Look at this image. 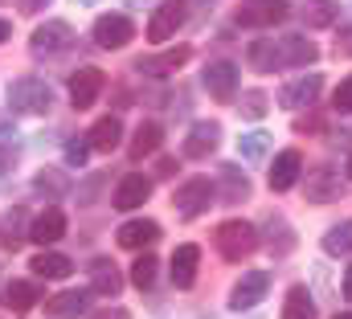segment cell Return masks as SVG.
<instances>
[{"instance_id":"ee69618b","label":"cell","mask_w":352,"mask_h":319,"mask_svg":"<svg viewBox=\"0 0 352 319\" xmlns=\"http://www.w3.org/2000/svg\"><path fill=\"white\" fill-rule=\"evenodd\" d=\"M336 50H340V54H352V37H344V41H336Z\"/></svg>"},{"instance_id":"d4e9b609","label":"cell","mask_w":352,"mask_h":319,"mask_svg":"<svg viewBox=\"0 0 352 319\" xmlns=\"http://www.w3.org/2000/svg\"><path fill=\"white\" fill-rule=\"evenodd\" d=\"M119 140H123V123H119L115 115H102V119L90 127V144H94V152H115Z\"/></svg>"},{"instance_id":"5b68a950","label":"cell","mask_w":352,"mask_h":319,"mask_svg":"<svg viewBox=\"0 0 352 319\" xmlns=\"http://www.w3.org/2000/svg\"><path fill=\"white\" fill-rule=\"evenodd\" d=\"M266 291H270V274H266V270H250V274H242V278L234 283L230 307H234V311H250V307H258L266 299Z\"/></svg>"},{"instance_id":"6da1fadb","label":"cell","mask_w":352,"mask_h":319,"mask_svg":"<svg viewBox=\"0 0 352 319\" xmlns=\"http://www.w3.org/2000/svg\"><path fill=\"white\" fill-rule=\"evenodd\" d=\"M213 245H217V254H221L226 262H242V258H250V254L258 250V230H254L250 221L230 217V221H221V226L213 230Z\"/></svg>"},{"instance_id":"e575fe53","label":"cell","mask_w":352,"mask_h":319,"mask_svg":"<svg viewBox=\"0 0 352 319\" xmlns=\"http://www.w3.org/2000/svg\"><path fill=\"white\" fill-rule=\"evenodd\" d=\"M324 250L328 254H352V221H340L324 234Z\"/></svg>"},{"instance_id":"ffe728a7","label":"cell","mask_w":352,"mask_h":319,"mask_svg":"<svg viewBox=\"0 0 352 319\" xmlns=\"http://www.w3.org/2000/svg\"><path fill=\"white\" fill-rule=\"evenodd\" d=\"M156 238H160V221H152V217L119 226V245L123 250H144V245H152Z\"/></svg>"},{"instance_id":"603a6c76","label":"cell","mask_w":352,"mask_h":319,"mask_svg":"<svg viewBox=\"0 0 352 319\" xmlns=\"http://www.w3.org/2000/svg\"><path fill=\"white\" fill-rule=\"evenodd\" d=\"M29 230H33L29 213H25L21 205H12V209L4 213V230H0V245H4V250H16L21 241L29 238Z\"/></svg>"},{"instance_id":"7402d4cb","label":"cell","mask_w":352,"mask_h":319,"mask_svg":"<svg viewBox=\"0 0 352 319\" xmlns=\"http://www.w3.org/2000/svg\"><path fill=\"white\" fill-rule=\"evenodd\" d=\"M90 291L94 295H119L123 291V274L115 270V262H107V258L90 262Z\"/></svg>"},{"instance_id":"836d02e7","label":"cell","mask_w":352,"mask_h":319,"mask_svg":"<svg viewBox=\"0 0 352 319\" xmlns=\"http://www.w3.org/2000/svg\"><path fill=\"white\" fill-rule=\"evenodd\" d=\"M33 188H37V192H54V197H66V192H70V180H66V172H58V168H45V172H37Z\"/></svg>"},{"instance_id":"30bf717a","label":"cell","mask_w":352,"mask_h":319,"mask_svg":"<svg viewBox=\"0 0 352 319\" xmlns=\"http://www.w3.org/2000/svg\"><path fill=\"white\" fill-rule=\"evenodd\" d=\"M336 197H344L340 172H336L332 164H320V168H311V172H307V201H316V205H328V201H336Z\"/></svg>"},{"instance_id":"83f0119b","label":"cell","mask_w":352,"mask_h":319,"mask_svg":"<svg viewBox=\"0 0 352 319\" xmlns=\"http://www.w3.org/2000/svg\"><path fill=\"white\" fill-rule=\"evenodd\" d=\"M87 307H90V295H87V291H62L58 299H50V303H45V316L66 319V316H82Z\"/></svg>"},{"instance_id":"cb8c5ba5","label":"cell","mask_w":352,"mask_h":319,"mask_svg":"<svg viewBox=\"0 0 352 319\" xmlns=\"http://www.w3.org/2000/svg\"><path fill=\"white\" fill-rule=\"evenodd\" d=\"M160 144H164V127L148 119V123H140V127H135V135H131V148H127V152H131V160H144V156H152Z\"/></svg>"},{"instance_id":"3957f363","label":"cell","mask_w":352,"mask_h":319,"mask_svg":"<svg viewBox=\"0 0 352 319\" xmlns=\"http://www.w3.org/2000/svg\"><path fill=\"white\" fill-rule=\"evenodd\" d=\"M213 197H217V184L209 180V176H188L180 188H176V213L184 217V221H192V217H201L209 205H213Z\"/></svg>"},{"instance_id":"7a4b0ae2","label":"cell","mask_w":352,"mask_h":319,"mask_svg":"<svg viewBox=\"0 0 352 319\" xmlns=\"http://www.w3.org/2000/svg\"><path fill=\"white\" fill-rule=\"evenodd\" d=\"M50 107H54L50 82L16 78L12 86H8V111H16V115H50Z\"/></svg>"},{"instance_id":"7dc6e473","label":"cell","mask_w":352,"mask_h":319,"mask_svg":"<svg viewBox=\"0 0 352 319\" xmlns=\"http://www.w3.org/2000/svg\"><path fill=\"white\" fill-rule=\"evenodd\" d=\"M74 4H94V0H74Z\"/></svg>"},{"instance_id":"ba28073f","label":"cell","mask_w":352,"mask_h":319,"mask_svg":"<svg viewBox=\"0 0 352 319\" xmlns=\"http://www.w3.org/2000/svg\"><path fill=\"white\" fill-rule=\"evenodd\" d=\"M102 86H107V74H102L98 66H82V70L70 78V107H74V111H90L94 98L102 94Z\"/></svg>"},{"instance_id":"4fadbf2b","label":"cell","mask_w":352,"mask_h":319,"mask_svg":"<svg viewBox=\"0 0 352 319\" xmlns=\"http://www.w3.org/2000/svg\"><path fill=\"white\" fill-rule=\"evenodd\" d=\"M201 82H205V90H209L217 102H230V98L238 94V66H234V62H209L205 74H201Z\"/></svg>"},{"instance_id":"8992f818","label":"cell","mask_w":352,"mask_h":319,"mask_svg":"<svg viewBox=\"0 0 352 319\" xmlns=\"http://www.w3.org/2000/svg\"><path fill=\"white\" fill-rule=\"evenodd\" d=\"M184 16H188L184 0H164V4L152 12V21H148V41H152V45H164L176 29L184 25Z\"/></svg>"},{"instance_id":"4dcf8cb0","label":"cell","mask_w":352,"mask_h":319,"mask_svg":"<svg viewBox=\"0 0 352 319\" xmlns=\"http://www.w3.org/2000/svg\"><path fill=\"white\" fill-rule=\"evenodd\" d=\"M246 58H250V66L258 70V74H270V70H278V45L263 37V41H254L250 50H246Z\"/></svg>"},{"instance_id":"484cf974","label":"cell","mask_w":352,"mask_h":319,"mask_svg":"<svg viewBox=\"0 0 352 319\" xmlns=\"http://www.w3.org/2000/svg\"><path fill=\"white\" fill-rule=\"evenodd\" d=\"M250 197V180L246 172H238V164H221V201L226 205H238Z\"/></svg>"},{"instance_id":"f35d334b","label":"cell","mask_w":352,"mask_h":319,"mask_svg":"<svg viewBox=\"0 0 352 319\" xmlns=\"http://www.w3.org/2000/svg\"><path fill=\"white\" fill-rule=\"evenodd\" d=\"M295 131H299V135H316V131H324V119H320V115H307V119L295 123Z\"/></svg>"},{"instance_id":"9c48e42d","label":"cell","mask_w":352,"mask_h":319,"mask_svg":"<svg viewBox=\"0 0 352 319\" xmlns=\"http://www.w3.org/2000/svg\"><path fill=\"white\" fill-rule=\"evenodd\" d=\"M274 45H278V70H287V66H311L320 58V45L311 37H303V33H287Z\"/></svg>"},{"instance_id":"1f68e13d","label":"cell","mask_w":352,"mask_h":319,"mask_svg":"<svg viewBox=\"0 0 352 319\" xmlns=\"http://www.w3.org/2000/svg\"><path fill=\"white\" fill-rule=\"evenodd\" d=\"M238 152H242L246 164H263L266 152H270V131H246L238 140Z\"/></svg>"},{"instance_id":"8d00e7d4","label":"cell","mask_w":352,"mask_h":319,"mask_svg":"<svg viewBox=\"0 0 352 319\" xmlns=\"http://www.w3.org/2000/svg\"><path fill=\"white\" fill-rule=\"evenodd\" d=\"M90 148H94L90 140H70V144H66V164H70V168H82L87 156H90Z\"/></svg>"},{"instance_id":"ac0fdd59","label":"cell","mask_w":352,"mask_h":319,"mask_svg":"<svg viewBox=\"0 0 352 319\" xmlns=\"http://www.w3.org/2000/svg\"><path fill=\"white\" fill-rule=\"evenodd\" d=\"M217 144H221V127H217V123H197V127L184 135V156L205 160L209 152H217Z\"/></svg>"},{"instance_id":"ab89813d","label":"cell","mask_w":352,"mask_h":319,"mask_svg":"<svg viewBox=\"0 0 352 319\" xmlns=\"http://www.w3.org/2000/svg\"><path fill=\"white\" fill-rule=\"evenodd\" d=\"M90 319H131V311L127 307H102V311H94Z\"/></svg>"},{"instance_id":"44dd1931","label":"cell","mask_w":352,"mask_h":319,"mask_svg":"<svg viewBox=\"0 0 352 319\" xmlns=\"http://www.w3.org/2000/svg\"><path fill=\"white\" fill-rule=\"evenodd\" d=\"M37 287L33 283H25V278H12V283H4V291H0V307H8V311H29V307H37Z\"/></svg>"},{"instance_id":"bcb514c9","label":"cell","mask_w":352,"mask_h":319,"mask_svg":"<svg viewBox=\"0 0 352 319\" xmlns=\"http://www.w3.org/2000/svg\"><path fill=\"white\" fill-rule=\"evenodd\" d=\"M349 180H352V156H349Z\"/></svg>"},{"instance_id":"60d3db41","label":"cell","mask_w":352,"mask_h":319,"mask_svg":"<svg viewBox=\"0 0 352 319\" xmlns=\"http://www.w3.org/2000/svg\"><path fill=\"white\" fill-rule=\"evenodd\" d=\"M45 4H50V0H21V12H29V16H33V12H41Z\"/></svg>"},{"instance_id":"2e32d148","label":"cell","mask_w":352,"mask_h":319,"mask_svg":"<svg viewBox=\"0 0 352 319\" xmlns=\"http://www.w3.org/2000/svg\"><path fill=\"white\" fill-rule=\"evenodd\" d=\"M299 168H303V156H299L295 148L278 152V156H274V164H270V188H274V192H287V188H295V180H299Z\"/></svg>"},{"instance_id":"74e56055","label":"cell","mask_w":352,"mask_h":319,"mask_svg":"<svg viewBox=\"0 0 352 319\" xmlns=\"http://www.w3.org/2000/svg\"><path fill=\"white\" fill-rule=\"evenodd\" d=\"M332 102H336V111H352V74L336 86V98Z\"/></svg>"},{"instance_id":"5bb4252c","label":"cell","mask_w":352,"mask_h":319,"mask_svg":"<svg viewBox=\"0 0 352 319\" xmlns=\"http://www.w3.org/2000/svg\"><path fill=\"white\" fill-rule=\"evenodd\" d=\"M74 41V29L66 25V21H45L33 37H29V50L41 58V54H58V50H66Z\"/></svg>"},{"instance_id":"52a82bcc","label":"cell","mask_w":352,"mask_h":319,"mask_svg":"<svg viewBox=\"0 0 352 319\" xmlns=\"http://www.w3.org/2000/svg\"><path fill=\"white\" fill-rule=\"evenodd\" d=\"M283 16H287V4L283 0H250V4H242L234 12V25L238 29H266V25H274Z\"/></svg>"},{"instance_id":"f6af8a7d","label":"cell","mask_w":352,"mask_h":319,"mask_svg":"<svg viewBox=\"0 0 352 319\" xmlns=\"http://www.w3.org/2000/svg\"><path fill=\"white\" fill-rule=\"evenodd\" d=\"M336 319H352V311H344V316H336Z\"/></svg>"},{"instance_id":"8fae6325","label":"cell","mask_w":352,"mask_h":319,"mask_svg":"<svg viewBox=\"0 0 352 319\" xmlns=\"http://www.w3.org/2000/svg\"><path fill=\"white\" fill-rule=\"evenodd\" d=\"M188 58H192V45H173V50H164V54L140 58V62H135V70H140V74H148V78H168V74H176Z\"/></svg>"},{"instance_id":"277c9868","label":"cell","mask_w":352,"mask_h":319,"mask_svg":"<svg viewBox=\"0 0 352 319\" xmlns=\"http://www.w3.org/2000/svg\"><path fill=\"white\" fill-rule=\"evenodd\" d=\"M131 37H135V25L123 12H102L94 21V45H102V50H123Z\"/></svg>"},{"instance_id":"d590c367","label":"cell","mask_w":352,"mask_h":319,"mask_svg":"<svg viewBox=\"0 0 352 319\" xmlns=\"http://www.w3.org/2000/svg\"><path fill=\"white\" fill-rule=\"evenodd\" d=\"M266 111H270V102H266L263 90H250V94H242V115H246V119H263Z\"/></svg>"},{"instance_id":"7c38bea8","label":"cell","mask_w":352,"mask_h":319,"mask_svg":"<svg viewBox=\"0 0 352 319\" xmlns=\"http://www.w3.org/2000/svg\"><path fill=\"white\" fill-rule=\"evenodd\" d=\"M320 90H324V78H320V74H303V78L287 82V86L278 90V107H287V111H299V107H316Z\"/></svg>"},{"instance_id":"d6986e66","label":"cell","mask_w":352,"mask_h":319,"mask_svg":"<svg viewBox=\"0 0 352 319\" xmlns=\"http://www.w3.org/2000/svg\"><path fill=\"white\" fill-rule=\"evenodd\" d=\"M197 258H201V250L192 245V241H184V245H176L173 254V287H192L197 283Z\"/></svg>"},{"instance_id":"f1b7e54d","label":"cell","mask_w":352,"mask_h":319,"mask_svg":"<svg viewBox=\"0 0 352 319\" xmlns=\"http://www.w3.org/2000/svg\"><path fill=\"white\" fill-rule=\"evenodd\" d=\"M336 16H340L336 0H307V8H303L307 29H328V25H336Z\"/></svg>"},{"instance_id":"d6a6232c","label":"cell","mask_w":352,"mask_h":319,"mask_svg":"<svg viewBox=\"0 0 352 319\" xmlns=\"http://www.w3.org/2000/svg\"><path fill=\"white\" fill-rule=\"evenodd\" d=\"M156 270H160V258H152V254H140V258L131 262V283H135L140 291H148V287L156 283Z\"/></svg>"},{"instance_id":"4316f807","label":"cell","mask_w":352,"mask_h":319,"mask_svg":"<svg viewBox=\"0 0 352 319\" xmlns=\"http://www.w3.org/2000/svg\"><path fill=\"white\" fill-rule=\"evenodd\" d=\"M33 274H41V278H70V274H74V262H70L66 254L41 250V254L33 258Z\"/></svg>"},{"instance_id":"9a60e30c","label":"cell","mask_w":352,"mask_h":319,"mask_svg":"<svg viewBox=\"0 0 352 319\" xmlns=\"http://www.w3.org/2000/svg\"><path fill=\"white\" fill-rule=\"evenodd\" d=\"M152 197V180L144 176V172H131V176H123L119 180V188H115V209H140L144 201Z\"/></svg>"},{"instance_id":"b9f144b4","label":"cell","mask_w":352,"mask_h":319,"mask_svg":"<svg viewBox=\"0 0 352 319\" xmlns=\"http://www.w3.org/2000/svg\"><path fill=\"white\" fill-rule=\"evenodd\" d=\"M344 299H352V266L344 270Z\"/></svg>"},{"instance_id":"f546056e","label":"cell","mask_w":352,"mask_h":319,"mask_svg":"<svg viewBox=\"0 0 352 319\" xmlns=\"http://www.w3.org/2000/svg\"><path fill=\"white\" fill-rule=\"evenodd\" d=\"M283 319H316V303L307 295V287H291L283 299Z\"/></svg>"},{"instance_id":"7bdbcfd3","label":"cell","mask_w":352,"mask_h":319,"mask_svg":"<svg viewBox=\"0 0 352 319\" xmlns=\"http://www.w3.org/2000/svg\"><path fill=\"white\" fill-rule=\"evenodd\" d=\"M8 33H12V25H8V21H0V45L8 41Z\"/></svg>"},{"instance_id":"e0dca14e","label":"cell","mask_w":352,"mask_h":319,"mask_svg":"<svg viewBox=\"0 0 352 319\" xmlns=\"http://www.w3.org/2000/svg\"><path fill=\"white\" fill-rule=\"evenodd\" d=\"M62 234H66V213H62L58 205H50L45 213H37V217H33L29 238L37 241V245H54V241H62Z\"/></svg>"}]
</instances>
